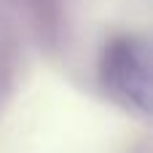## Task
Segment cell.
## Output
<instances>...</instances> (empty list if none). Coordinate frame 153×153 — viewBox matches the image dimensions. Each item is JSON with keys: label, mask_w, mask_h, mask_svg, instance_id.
<instances>
[{"label": "cell", "mask_w": 153, "mask_h": 153, "mask_svg": "<svg viewBox=\"0 0 153 153\" xmlns=\"http://www.w3.org/2000/svg\"><path fill=\"white\" fill-rule=\"evenodd\" d=\"M22 5L27 8L35 30L46 38L54 40L62 24V11H59V0H22Z\"/></svg>", "instance_id": "cell-2"}, {"label": "cell", "mask_w": 153, "mask_h": 153, "mask_svg": "<svg viewBox=\"0 0 153 153\" xmlns=\"http://www.w3.org/2000/svg\"><path fill=\"white\" fill-rule=\"evenodd\" d=\"M3 94H5V78L0 75V100H3Z\"/></svg>", "instance_id": "cell-3"}, {"label": "cell", "mask_w": 153, "mask_h": 153, "mask_svg": "<svg viewBox=\"0 0 153 153\" xmlns=\"http://www.w3.org/2000/svg\"><path fill=\"white\" fill-rule=\"evenodd\" d=\"M105 86L140 113L151 110V46L145 38H118L102 54Z\"/></svg>", "instance_id": "cell-1"}]
</instances>
